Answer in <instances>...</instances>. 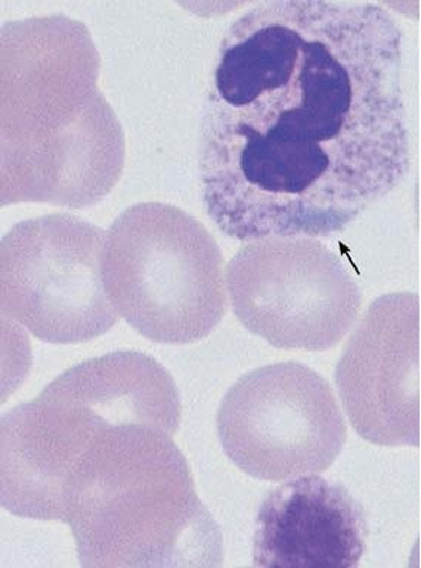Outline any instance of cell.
I'll use <instances>...</instances> for the list:
<instances>
[{"mask_svg":"<svg viewBox=\"0 0 421 568\" xmlns=\"http://www.w3.org/2000/svg\"><path fill=\"white\" fill-rule=\"evenodd\" d=\"M105 231L70 213L18 222L0 243V308L48 344L104 335L119 314L102 278Z\"/></svg>","mask_w":421,"mask_h":568,"instance_id":"cell-6","label":"cell"},{"mask_svg":"<svg viewBox=\"0 0 421 568\" xmlns=\"http://www.w3.org/2000/svg\"><path fill=\"white\" fill-rule=\"evenodd\" d=\"M359 437L377 446H420V300L380 296L355 328L335 372Z\"/></svg>","mask_w":421,"mask_h":568,"instance_id":"cell-9","label":"cell"},{"mask_svg":"<svg viewBox=\"0 0 421 568\" xmlns=\"http://www.w3.org/2000/svg\"><path fill=\"white\" fill-rule=\"evenodd\" d=\"M367 517L341 484L319 475L269 491L256 515L257 567H357L366 552Z\"/></svg>","mask_w":421,"mask_h":568,"instance_id":"cell-10","label":"cell"},{"mask_svg":"<svg viewBox=\"0 0 421 568\" xmlns=\"http://www.w3.org/2000/svg\"><path fill=\"white\" fill-rule=\"evenodd\" d=\"M181 395L171 373L137 351H115L61 373L31 402L3 413L0 497L17 517L62 521L74 462L101 430L123 424L175 435Z\"/></svg>","mask_w":421,"mask_h":568,"instance_id":"cell-4","label":"cell"},{"mask_svg":"<svg viewBox=\"0 0 421 568\" xmlns=\"http://www.w3.org/2000/svg\"><path fill=\"white\" fill-rule=\"evenodd\" d=\"M216 426L228 459L260 481L324 473L348 438L330 384L297 362L239 377L222 399Z\"/></svg>","mask_w":421,"mask_h":568,"instance_id":"cell-8","label":"cell"},{"mask_svg":"<svg viewBox=\"0 0 421 568\" xmlns=\"http://www.w3.org/2000/svg\"><path fill=\"white\" fill-rule=\"evenodd\" d=\"M101 57L83 22L62 16L0 30L2 206L84 209L117 184L126 140L97 88Z\"/></svg>","mask_w":421,"mask_h":568,"instance_id":"cell-2","label":"cell"},{"mask_svg":"<svg viewBox=\"0 0 421 568\" xmlns=\"http://www.w3.org/2000/svg\"><path fill=\"white\" fill-rule=\"evenodd\" d=\"M102 278L119 315L157 344H193L228 310L224 256L206 226L167 203L133 204L106 231Z\"/></svg>","mask_w":421,"mask_h":568,"instance_id":"cell-5","label":"cell"},{"mask_svg":"<svg viewBox=\"0 0 421 568\" xmlns=\"http://www.w3.org/2000/svg\"><path fill=\"white\" fill-rule=\"evenodd\" d=\"M402 40L376 3L273 0L230 22L198 140L203 204L222 233L327 239L401 184Z\"/></svg>","mask_w":421,"mask_h":568,"instance_id":"cell-1","label":"cell"},{"mask_svg":"<svg viewBox=\"0 0 421 568\" xmlns=\"http://www.w3.org/2000/svg\"><path fill=\"white\" fill-rule=\"evenodd\" d=\"M172 437L153 425L111 426L74 462L61 523L73 532L80 566H220V528Z\"/></svg>","mask_w":421,"mask_h":568,"instance_id":"cell-3","label":"cell"},{"mask_svg":"<svg viewBox=\"0 0 421 568\" xmlns=\"http://www.w3.org/2000/svg\"><path fill=\"white\" fill-rule=\"evenodd\" d=\"M239 323L279 349L326 351L361 310L362 293L337 253L308 237L255 240L226 268Z\"/></svg>","mask_w":421,"mask_h":568,"instance_id":"cell-7","label":"cell"}]
</instances>
